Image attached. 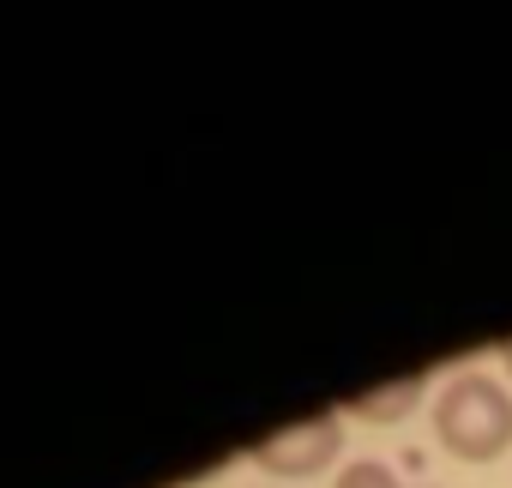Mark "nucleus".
<instances>
[{
    "label": "nucleus",
    "instance_id": "obj_1",
    "mask_svg": "<svg viewBox=\"0 0 512 488\" xmlns=\"http://www.w3.org/2000/svg\"><path fill=\"white\" fill-rule=\"evenodd\" d=\"M434 434L452 458L488 464L512 446V392L488 374H458L434 404Z\"/></svg>",
    "mask_w": 512,
    "mask_h": 488
},
{
    "label": "nucleus",
    "instance_id": "obj_2",
    "mask_svg": "<svg viewBox=\"0 0 512 488\" xmlns=\"http://www.w3.org/2000/svg\"><path fill=\"white\" fill-rule=\"evenodd\" d=\"M338 452H344V422H338L332 410H320V416H308V422H296V428L266 434L260 446H253V464L272 470V476H314V470H326Z\"/></svg>",
    "mask_w": 512,
    "mask_h": 488
},
{
    "label": "nucleus",
    "instance_id": "obj_3",
    "mask_svg": "<svg viewBox=\"0 0 512 488\" xmlns=\"http://www.w3.org/2000/svg\"><path fill=\"white\" fill-rule=\"evenodd\" d=\"M422 392H428V374H410V380H398V386H380V392H356V398H344V410L362 416V422H404V416L422 404Z\"/></svg>",
    "mask_w": 512,
    "mask_h": 488
},
{
    "label": "nucleus",
    "instance_id": "obj_4",
    "mask_svg": "<svg viewBox=\"0 0 512 488\" xmlns=\"http://www.w3.org/2000/svg\"><path fill=\"white\" fill-rule=\"evenodd\" d=\"M338 488H398V476H392L386 464H374V458H356V464L338 476Z\"/></svg>",
    "mask_w": 512,
    "mask_h": 488
},
{
    "label": "nucleus",
    "instance_id": "obj_5",
    "mask_svg": "<svg viewBox=\"0 0 512 488\" xmlns=\"http://www.w3.org/2000/svg\"><path fill=\"white\" fill-rule=\"evenodd\" d=\"M500 356H506V374H512V338H506V344H500Z\"/></svg>",
    "mask_w": 512,
    "mask_h": 488
}]
</instances>
